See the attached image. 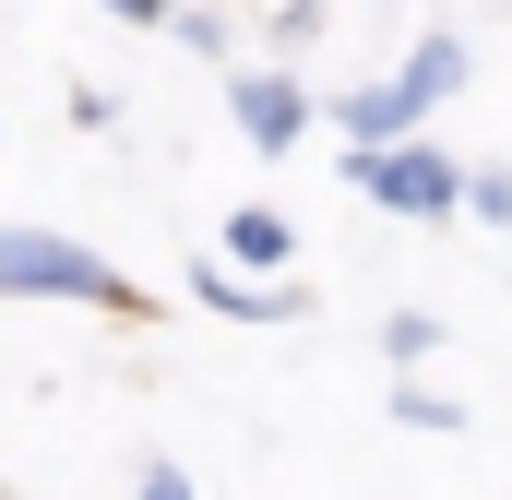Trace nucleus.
I'll return each mask as SVG.
<instances>
[{"label": "nucleus", "mask_w": 512, "mask_h": 500, "mask_svg": "<svg viewBox=\"0 0 512 500\" xmlns=\"http://www.w3.org/2000/svg\"><path fill=\"white\" fill-rule=\"evenodd\" d=\"M465 72H477V60H465V36H453V24H429V36L405 48V72L346 84V96H334L346 155H393V143H417V120H429V108H453V96H465Z\"/></svg>", "instance_id": "f257e3e1"}, {"label": "nucleus", "mask_w": 512, "mask_h": 500, "mask_svg": "<svg viewBox=\"0 0 512 500\" xmlns=\"http://www.w3.org/2000/svg\"><path fill=\"white\" fill-rule=\"evenodd\" d=\"M0 298H84V310H131V274L108 250L60 239V227H0Z\"/></svg>", "instance_id": "f03ea898"}, {"label": "nucleus", "mask_w": 512, "mask_h": 500, "mask_svg": "<svg viewBox=\"0 0 512 500\" xmlns=\"http://www.w3.org/2000/svg\"><path fill=\"white\" fill-rule=\"evenodd\" d=\"M346 179H358V203H382V215H417V227L465 215V191H477V167H453L441 143H393V155H346Z\"/></svg>", "instance_id": "7ed1b4c3"}, {"label": "nucleus", "mask_w": 512, "mask_h": 500, "mask_svg": "<svg viewBox=\"0 0 512 500\" xmlns=\"http://www.w3.org/2000/svg\"><path fill=\"white\" fill-rule=\"evenodd\" d=\"M227 120H239L251 155H298V131H310V84H286V60L227 72Z\"/></svg>", "instance_id": "20e7f679"}, {"label": "nucleus", "mask_w": 512, "mask_h": 500, "mask_svg": "<svg viewBox=\"0 0 512 500\" xmlns=\"http://www.w3.org/2000/svg\"><path fill=\"white\" fill-rule=\"evenodd\" d=\"M191 298H203V310H227V322H298V310H310L298 286H251L239 262H191Z\"/></svg>", "instance_id": "39448f33"}, {"label": "nucleus", "mask_w": 512, "mask_h": 500, "mask_svg": "<svg viewBox=\"0 0 512 500\" xmlns=\"http://www.w3.org/2000/svg\"><path fill=\"white\" fill-rule=\"evenodd\" d=\"M227 262H239V274H286V262H298V227H286L274 203H239V215H227Z\"/></svg>", "instance_id": "423d86ee"}, {"label": "nucleus", "mask_w": 512, "mask_h": 500, "mask_svg": "<svg viewBox=\"0 0 512 500\" xmlns=\"http://www.w3.org/2000/svg\"><path fill=\"white\" fill-rule=\"evenodd\" d=\"M393 417H405V429H465V405H453V393H429V381H405V393H393Z\"/></svg>", "instance_id": "0eeeda50"}, {"label": "nucleus", "mask_w": 512, "mask_h": 500, "mask_svg": "<svg viewBox=\"0 0 512 500\" xmlns=\"http://www.w3.org/2000/svg\"><path fill=\"white\" fill-rule=\"evenodd\" d=\"M382 346L417 370V358H441V322H429V310H393V322H382Z\"/></svg>", "instance_id": "6e6552de"}, {"label": "nucleus", "mask_w": 512, "mask_h": 500, "mask_svg": "<svg viewBox=\"0 0 512 500\" xmlns=\"http://www.w3.org/2000/svg\"><path fill=\"white\" fill-rule=\"evenodd\" d=\"M465 215H477V227H512V167H477V191H465Z\"/></svg>", "instance_id": "1a4fd4ad"}, {"label": "nucleus", "mask_w": 512, "mask_h": 500, "mask_svg": "<svg viewBox=\"0 0 512 500\" xmlns=\"http://www.w3.org/2000/svg\"><path fill=\"white\" fill-rule=\"evenodd\" d=\"M262 36H274V60H286V48H310V36H322V0H286V12L262 24Z\"/></svg>", "instance_id": "9d476101"}, {"label": "nucleus", "mask_w": 512, "mask_h": 500, "mask_svg": "<svg viewBox=\"0 0 512 500\" xmlns=\"http://www.w3.org/2000/svg\"><path fill=\"white\" fill-rule=\"evenodd\" d=\"M131 500H191V477H179L167 453H143V465H131Z\"/></svg>", "instance_id": "9b49d317"}]
</instances>
